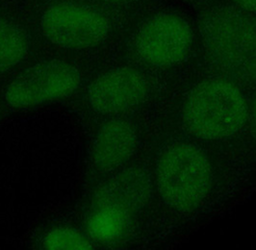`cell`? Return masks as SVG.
<instances>
[{
  "mask_svg": "<svg viewBox=\"0 0 256 250\" xmlns=\"http://www.w3.org/2000/svg\"><path fill=\"white\" fill-rule=\"evenodd\" d=\"M209 64L231 82L256 86V20L230 8H215L200 24Z\"/></svg>",
  "mask_w": 256,
  "mask_h": 250,
  "instance_id": "1",
  "label": "cell"
},
{
  "mask_svg": "<svg viewBox=\"0 0 256 250\" xmlns=\"http://www.w3.org/2000/svg\"><path fill=\"white\" fill-rule=\"evenodd\" d=\"M248 105L241 90L228 79L198 84L184 101L182 118L194 137L217 140L238 133L248 120Z\"/></svg>",
  "mask_w": 256,
  "mask_h": 250,
  "instance_id": "2",
  "label": "cell"
},
{
  "mask_svg": "<svg viewBox=\"0 0 256 250\" xmlns=\"http://www.w3.org/2000/svg\"><path fill=\"white\" fill-rule=\"evenodd\" d=\"M156 182L161 198L182 212L200 208L212 186V170L204 152L187 142L170 146L156 166Z\"/></svg>",
  "mask_w": 256,
  "mask_h": 250,
  "instance_id": "3",
  "label": "cell"
},
{
  "mask_svg": "<svg viewBox=\"0 0 256 250\" xmlns=\"http://www.w3.org/2000/svg\"><path fill=\"white\" fill-rule=\"evenodd\" d=\"M80 82L81 75L74 64L46 60L18 75L6 88L5 100L13 108L35 107L70 96Z\"/></svg>",
  "mask_w": 256,
  "mask_h": 250,
  "instance_id": "4",
  "label": "cell"
},
{
  "mask_svg": "<svg viewBox=\"0 0 256 250\" xmlns=\"http://www.w3.org/2000/svg\"><path fill=\"white\" fill-rule=\"evenodd\" d=\"M44 35L52 44L68 50H85L100 44L110 31L102 12L83 5L62 3L50 7L42 18Z\"/></svg>",
  "mask_w": 256,
  "mask_h": 250,
  "instance_id": "5",
  "label": "cell"
},
{
  "mask_svg": "<svg viewBox=\"0 0 256 250\" xmlns=\"http://www.w3.org/2000/svg\"><path fill=\"white\" fill-rule=\"evenodd\" d=\"M192 42L188 22L172 14H157L142 26L135 38V51L144 62L168 68L182 62Z\"/></svg>",
  "mask_w": 256,
  "mask_h": 250,
  "instance_id": "6",
  "label": "cell"
},
{
  "mask_svg": "<svg viewBox=\"0 0 256 250\" xmlns=\"http://www.w3.org/2000/svg\"><path fill=\"white\" fill-rule=\"evenodd\" d=\"M148 87L139 72L120 68L98 76L88 88V98L102 114H120L138 108L146 100Z\"/></svg>",
  "mask_w": 256,
  "mask_h": 250,
  "instance_id": "7",
  "label": "cell"
},
{
  "mask_svg": "<svg viewBox=\"0 0 256 250\" xmlns=\"http://www.w3.org/2000/svg\"><path fill=\"white\" fill-rule=\"evenodd\" d=\"M138 144L133 125L126 120L116 118L103 124L92 146V162L100 172L122 168L130 160Z\"/></svg>",
  "mask_w": 256,
  "mask_h": 250,
  "instance_id": "8",
  "label": "cell"
},
{
  "mask_svg": "<svg viewBox=\"0 0 256 250\" xmlns=\"http://www.w3.org/2000/svg\"><path fill=\"white\" fill-rule=\"evenodd\" d=\"M133 214L118 204L96 198L87 220L88 234L102 244L116 242L129 230Z\"/></svg>",
  "mask_w": 256,
  "mask_h": 250,
  "instance_id": "9",
  "label": "cell"
},
{
  "mask_svg": "<svg viewBox=\"0 0 256 250\" xmlns=\"http://www.w3.org/2000/svg\"><path fill=\"white\" fill-rule=\"evenodd\" d=\"M152 183L146 172L139 170L120 174L98 194L96 198L114 202L135 212L150 200Z\"/></svg>",
  "mask_w": 256,
  "mask_h": 250,
  "instance_id": "10",
  "label": "cell"
},
{
  "mask_svg": "<svg viewBox=\"0 0 256 250\" xmlns=\"http://www.w3.org/2000/svg\"><path fill=\"white\" fill-rule=\"evenodd\" d=\"M28 50L29 42L24 31L18 25L0 18V74L22 62Z\"/></svg>",
  "mask_w": 256,
  "mask_h": 250,
  "instance_id": "11",
  "label": "cell"
},
{
  "mask_svg": "<svg viewBox=\"0 0 256 250\" xmlns=\"http://www.w3.org/2000/svg\"><path fill=\"white\" fill-rule=\"evenodd\" d=\"M46 250H92V244L79 231L68 227H58L50 231L42 240Z\"/></svg>",
  "mask_w": 256,
  "mask_h": 250,
  "instance_id": "12",
  "label": "cell"
},
{
  "mask_svg": "<svg viewBox=\"0 0 256 250\" xmlns=\"http://www.w3.org/2000/svg\"><path fill=\"white\" fill-rule=\"evenodd\" d=\"M235 2L246 11L256 12V0H235Z\"/></svg>",
  "mask_w": 256,
  "mask_h": 250,
  "instance_id": "13",
  "label": "cell"
},
{
  "mask_svg": "<svg viewBox=\"0 0 256 250\" xmlns=\"http://www.w3.org/2000/svg\"><path fill=\"white\" fill-rule=\"evenodd\" d=\"M252 129H254V132L256 133V98L254 102L252 110Z\"/></svg>",
  "mask_w": 256,
  "mask_h": 250,
  "instance_id": "14",
  "label": "cell"
},
{
  "mask_svg": "<svg viewBox=\"0 0 256 250\" xmlns=\"http://www.w3.org/2000/svg\"><path fill=\"white\" fill-rule=\"evenodd\" d=\"M106 2H110V3H128V2H132L135 0H103Z\"/></svg>",
  "mask_w": 256,
  "mask_h": 250,
  "instance_id": "15",
  "label": "cell"
}]
</instances>
